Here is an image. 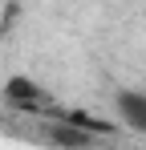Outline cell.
Instances as JSON below:
<instances>
[{
    "label": "cell",
    "mask_w": 146,
    "mask_h": 150,
    "mask_svg": "<svg viewBox=\"0 0 146 150\" xmlns=\"http://www.w3.org/2000/svg\"><path fill=\"white\" fill-rule=\"evenodd\" d=\"M4 101L16 105V110H24V114H45V110H53V93H49L41 81L24 77V73H12L4 81Z\"/></svg>",
    "instance_id": "cell-1"
},
{
    "label": "cell",
    "mask_w": 146,
    "mask_h": 150,
    "mask_svg": "<svg viewBox=\"0 0 146 150\" xmlns=\"http://www.w3.org/2000/svg\"><path fill=\"white\" fill-rule=\"evenodd\" d=\"M114 110H118V118L126 130H134V134H142L146 138V89H126L114 98Z\"/></svg>",
    "instance_id": "cell-2"
}]
</instances>
